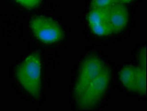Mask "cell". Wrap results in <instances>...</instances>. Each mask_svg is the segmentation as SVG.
Returning a JSON list of instances; mask_svg holds the SVG:
<instances>
[{
  "label": "cell",
  "mask_w": 147,
  "mask_h": 111,
  "mask_svg": "<svg viewBox=\"0 0 147 111\" xmlns=\"http://www.w3.org/2000/svg\"><path fill=\"white\" fill-rule=\"evenodd\" d=\"M118 3H121L120 0H92L91 2V8L108 10Z\"/></svg>",
  "instance_id": "cell-8"
},
{
  "label": "cell",
  "mask_w": 147,
  "mask_h": 111,
  "mask_svg": "<svg viewBox=\"0 0 147 111\" xmlns=\"http://www.w3.org/2000/svg\"><path fill=\"white\" fill-rule=\"evenodd\" d=\"M111 72L107 66L88 85L83 93L77 99L78 106L82 109L93 108L99 102L105 93L110 81Z\"/></svg>",
  "instance_id": "cell-2"
},
{
  "label": "cell",
  "mask_w": 147,
  "mask_h": 111,
  "mask_svg": "<svg viewBox=\"0 0 147 111\" xmlns=\"http://www.w3.org/2000/svg\"><path fill=\"white\" fill-rule=\"evenodd\" d=\"M108 16L113 33L121 31L128 23V11L121 2L108 9Z\"/></svg>",
  "instance_id": "cell-7"
},
{
  "label": "cell",
  "mask_w": 147,
  "mask_h": 111,
  "mask_svg": "<svg viewBox=\"0 0 147 111\" xmlns=\"http://www.w3.org/2000/svg\"><path fill=\"white\" fill-rule=\"evenodd\" d=\"M16 1L21 4L22 5L27 7V8H34L36 6H38L36 4L33 2V0H16Z\"/></svg>",
  "instance_id": "cell-9"
},
{
  "label": "cell",
  "mask_w": 147,
  "mask_h": 111,
  "mask_svg": "<svg viewBox=\"0 0 147 111\" xmlns=\"http://www.w3.org/2000/svg\"><path fill=\"white\" fill-rule=\"evenodd\" d=\"M33 33L45 43H56L63 37V31L55 20L47 16H36L30 22Z\"/></svg>",
  "instance_id": "cell-4"
},
{
  "label": "cell",
  "mask_w": 147,
  "mask_h": 111,
  "mask_svg": "<svg viewBox=\"0 0 147 111\" xmlns=\"http://www.w3.org/2000/svg\"><path fill=\"white\" fill-rule=\"evenodd\" d=\"M90 26L94 33L98 36H108L113 33L108 16V10L91 9L88 16Z\"/></svg>",
  "instance_id": "cell-6"
},
{
  "label": "cell",
  "mask_w": 147,
  "mask_h": 111,
  "mask_svg": "<svg viewBox=\"0 0 147 111\" xmlns=\"http://www.w3.org/2000/svg\"><path fill=\"white\" fill-rule=\"evenodd\" d=\"M131 0H120V2H131Z\"/></svg>",
  "instance_id": "cell-11"
},
{
  "label": "cell",
  "mask_w": 147,
  "mask_h": 111,
  "mask_svg": "<svg viewBox=\"0 0 147 111\" xmlns=\"http://www.w3.org/2000/svg\"><path fill=\"white\" fill-rule=\"evenodd\" d=\"M146 69L134 66H127L120 73V79L123 85L129 90L140 94H146Z\"/></svg>",
  "instance_id": "cell-5"
},
{
  "label": "cell",
  "mask_w": 147,
  "mask_h": 111,
  "mask_svg": "<svg viewBox=\"0 0 147 111\" xmlns=\"http://www.w3.org/2000/svg\"><path fill=\"white\" fill-rule=\"evenodd\" d=\"M107 67L100 58L90 56L84 60L80 65L77 82L75 85L74 95L76 100L83 93L89 84L104 70Z\"/></svg>",
  "instance_id": "cell-3"
},
{
  "label": "cell",
  "mask_w": 147,
  "mask_h": 111,
  "mask_svg": "<svg viewBox=\"0 0 147 111\" xmlns=\"http://www.w3.org/2000/svg\"><path fill=\"white\" fill-rule=\"evenodd\" d=\"M42 66L38 55L28 56L16 70V77L19 83L33 97H38L41 92Z\"/></svg>",
  "instance_id": "cell-1"
},
{
  "label": "cell",
  "mask_w": 147,
  "mask_h": 111,
  "mask_svg": "<svg viewBox=\"0 0 147 111\" xmlns=\"http://www.w3.org/2000/svg\"><path fill=\"white\" fill-rule=\"evenodd\" d=\"M33 1L35 2V3L37 5H38L40 3V2H41V0H33Z\"/></svg>",
  "instance_id": "cell-10"
}]
</instances>
